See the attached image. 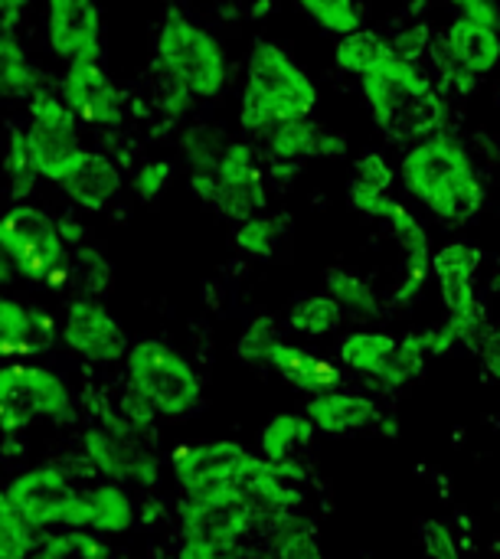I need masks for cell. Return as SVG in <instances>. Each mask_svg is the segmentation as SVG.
Wrapping results in <instances>:
<instances>
[{
    "label": "cell",
    "mask_w": 500,
    "mask_h": 559,
    "mask_svg": "<svg viewBox=\"0 0 500 559\" xmlns=\"http://www.w3.org/2000/svg\"><path fill=\"white\" fill-rule=\"evenodd\" d=\"M400 187L406 197L449 229L475 223L485 210V180L468 141L455 128H436L416 138L400 157Z\"/></svg>",
    "instance_id": "6da1fadb"
},
{
    "label": "cell",
    "mask_w": 500,
    "mask_h": 559,
    "mask_svg": "<svg viewBox=\"0 0 500 559\" xmlns=\"http://www.w3.org/2000/svg\"><path fill=\"white\" fill-rule=\"evenodd\" d=\"M318 108L314 75L275 39H255L246 56V75L239 92V131L262 138L275 124L308 118Z\"/></svg>",
    "instance_id": "7a4b0ae2"
},
{
    "label": "cell",
    "mask_w": 500,
    "mask_h": 559,
    "mask_svg": "<svg viewBox=\"0 0 500 559\" xmlns=\"http://www.w3.org/2000/svg\"><path fill=\"white\" fill-rule=\"evenodd\" d=\"M357 82L367 115L380 134L416 141L442 128V98L436 79L422 69V62L390 52Z\"/></svg>",
    "instance_id": "3957f363"
},
{
    "label": "cell",
    "mask_w": 500,
    "mask_h": 559,
    "mask_svg": "<svg viewBox=\"0 0 500 559\" xmlns=\"http://www.w3.org/2000/svg\"><path fill=\"white\" fill-rule=\"evenodd\" d=\"M157 62L164 75L197 102L219 98L229 85L226 46L180 10H170L157 26Z\"/></svg>",
    "instance_id": "277c9868"
},
{
    "label": "cell",
    "mask_w": 500,
    "mask_h": 559,
    "mask_svg": "<svg viewBox=\"0 0 500 559\" xmlns=\"http://www.w3.org/2000/svg\"><path fill=\"white\" fill-rule=\"evenodd\" d=\"M0 252L26 282L59 288L72 275L62 226L43 206H33L26 200H16L0 216Z\"/></svg>",
    "instance_id": "5b68a950"
},
{
    "label": "cell",
    "mask_w": 500,
    "mask_h": 559,
    "mask_svg": "<svg viewBox=\"0 0 500 559\" xmlns=\"http://www.w3.org/2000/svg\"><path fill=\"white\" fill-rule=\"evenodd\" d=\"M128 383L138 386L160 416H183L200 403L197 370L164 341H138L124 357Z\"/></svg>",
    "instance_id": "8992f818"
},
{
    "label": "cell",
    "mask_w": 500,
    "mask_h": 559,
    "mask_svg": "<svg viewBox=\"0 0 500 559\" xmlns=\"http://www.w3.org/2000/svg\"><path fill=\"white\" fill-rule=\"evenodd\" d=\"M3 498L36 527H69V531H82L88 527L92 514H88V495L79 491L69 475L56 465H43V468H29L23 475H16Z\"/></svg>",
    "instance_id": "52a82bcc"
},
{
    "label": "cell",
    "mask_w": 500,
    "mask_h": 559,
    "mask_svg": "<svg viewBox=\"0 0 500 559\" xmlns=\"http://www.w3.org/2000/svg\"><path fill=\"white\" fill-rule=\"evenodd\" d=\"M26 144H29V157L33 167L43 180L59 183L62 174L69 170V164L85 151L82 134H79V118L69 111V105L59 98V92H49L43 85H36L29 92V105H26Z\"/></svg>",
    "instance_id": "ba28073f"
},
{
    "label": "cell",
    "mask_w": 500,
    "mask_h": 559,
    "mask_svg": "<svg viewBox=\"0 0 500 559\" xmlns=\"http://www.w3.org/2000/svg\"><path fill=\"white\" fill-rule=\"evenodd\" d=\"M252 452L236 442H187L170 455L187 504H216L239 498V472Z\"/></svg>",
    "instance_id": "9c48e42d"
},
{
    "label": "cell",
    "mask_w": 500,
    "mask_h": 559,
    "mask_svg": "<svg viewBox=\"0 0 500 559\" xmlns=\"http://www.w3.org/2000/svg\"><path fill=\"white\" fill-rule=\"evenodd\" d=\"M72 413V400L66 383L46 370L29 364L0 367V429L23 432L33 419H66Z\"/></svg>",
    "instance_id": "30bf717a"
},
{
    "label": "cell",
    "mask_w": 500,
    "mask_h": 559,
    "mask_svg": "<svg viewBox=\"0 0 500 559\" xmlns=\"http://www.w3.org/2000/svg\"><path fill=\"white\" fill-rule=\"evenodd\" d=\"M259 147L249 138H233L219 157L216 177H219V190L213 200V210L229 219V223H242L255 213H262L269 206V180L265 170L259 164Z\"/></svg>",
    "instance_id": "8fae6325"
},
{
    "label": "cell",
    "mask_w": 500,
    "mask_h": 559,
    "mask_svg": "<svg viewBox=\"0 0 500 559\" xmlns=\"http://www.w3.org/2000/svg\"><path fill=\"white\" fill-rule=\"evenodd\" d=\"M56 92L82 124H92V128H121L124 124V95L111 82L102 59L66 66Z\"/></svg>",
    "instance_id": "7c38bea8"
},
{
    "label": "cell",
    "mask_w": 500,
    "mask_h": 559,
    "mask_svg": "<svg viewBox=\"0 0 500 559\" xmlns=\"http://www.w3.org/2000/svg\"><path fill=\"white\" fill-rule=\"evenodd\" d=\"M46 43L49 52L66 62L102 59V10L98 0H46Z\"/></svg>",
    "instance_id": "4fadbf2b"
},
{
    "label": "cell",
    "mask_w": 500,
    "mask_h": 559,
    "mask_svg": "<svg viewBox=\"0 0 500 559\" xmlns=\"http://www.w3.org/2000/svg\"><path fill=\"white\" fill-rule=\"evenodd\" d=\"M62 341L72 354L92 364H118L131 350L124 328L98 298L69 301L66 318H62Z\"/></svg>",
    "instance_id": "5bb4252c"
},
{
    "label": "cell",
    "mask_w": 500,
    "mask_h": 559,
    "mask_svg": "<svg viewBox=\"0 0 500 559\" xmlns=\"http://www.w3.org/2000/svg\"><path fill=\"white\" fill-rule=\"evenodd\" d=\"M85 455L88 462L115 485L138 481V485H154L157 481V462L154 455L134 439L131 426H121L108 419L105 426H95L85 432Z\"/></svg>",
    "instance_id": "9a60e30c"
},
{
    "label": "cell",
    "mask_w": 500,
    "mask_h": 559,
    "mask_svg": "<svg viewBox=\"0 0 500 559\" xmlns=\"http://www.w3.org/2000/svg\"><path fill=\"white\" fill-rule=\"evenodd\" d=\"M295 485L298 481L285 468H278V465H272L265 459L249 455L242 472H239V485L236 488H239V498L249 508L252 521L272 527V524H278V521H285L288 514L298 511L301 495L295 491Z\"/></svg>",
    "instance_id": "2e32d148"
},
{
    "label": "cell",
    "mask_w": 500,
    "mask_h": 559,
    "mask_svg": "<svg viewBox=\"0 0 500 559\" xmlns=\"http://www.w3.org/2000/svg\"><path fill=\"white\" fill-rule=\"evenodd\" d=\"M436 52H442L468 75L488 79L500 69V26L468 13H455L445 33L436 39Z\"/></svg>",
    "instance_id": "e0dca14e"
},
{
    "label": "cell",
    "mask_w": 500,
    "mask_h": 559,
    "mask_svg": "<svg viewBox=\"0 0 500 559\" xmlns=\"http://www.w3.org/2000/svg\"><path fill=\"white\" fill-rule=\"evenodd\" d=\"M79 210L85 213H105L124 190V174L118 170V164L102 154L85 147L69 170L62 174V180L56 183Z\"/></svg>",
    "instance_id": "ac0fdd59"
},
{
    "label": "cell",
    "mask_w": 500,
    "mask_h": 559,
    "mask_svg": "<svg viewBox=\"0 0 500 559\" xmlns=\"http://www.w3.org/2000/svg\"><path fill=\"white\" fill-rule=\"evenodd\" d=\"M485 252L468 239H452L432 252V278L439 282V295L449 311L472 308L478 298V272H481Z\"/></svg>",
    "instance_id": "d6986e66"
},
{
    "label": "cell",
    "mask_w": 500,
    "mask_h": 559,
    "mask_svg": "<svg viewBox=\"0 0 500 559\" xmlns=\"http://www.w3.org/2000/svg\"><path fill=\"white\" fill-rule=\"evenodd\" d=\"M180 527H183V537L206 540L216 550L229 554L233 547L242 544V537L255 527V521H252L249 508L242 504V498H229V501H216V504L180 501Z\"/></svg>",
    "instance_id": "ffe728a7"
},
{
    "label": "cell",
    "mask_w": 500,
    "mask_h": 559,
    "mask_svg": "<svg viewBox=\"0 0 500 559\" xmlns=\"http://www.w3.org/2000/svg\"><path fill=\"white\" fill-rule=\"evenodd\" d=\"M400 180L396 167L386 160L383 151H364L354 157L350 180H347V206L360 216L383 219L393 210V183Z\"/></svg>",
    "instance_id": "44dd1931"
},
{
    "label": "cell",
    "mask_w": 500,
    "mask_h": 559,
    "mask_svg": "<svg viewBox=\"0 0 500 559\" xmlns=\"http://www.w3.org/2000/svg\"><path fill=\"white\" fill-rule=\"evenodd\" d=\"M269 367L298 393H308V396H321V393H331V390H341L344 383V373L334 360L328 357H318L314 350H305L298 344H288V341H278L272 357H269Z\"/></svg>",
    "instance_id": "7402d4cb"
},
{
    "label": "cell",
    "mask_w": 500,
    "mask_h": 559,
    "mask_svg": "<svg viewBox=\"0 0 500 559\" xmlns=\"http://www.w3.org/2000/svg\"><path fill=\"white\" fill-rule=\"evenodd\" d=\"M305 413L318 432L334 436V439L357 436V432L370 429L373 423H380V406L370 396L347 393V390H331V393L311 396Z\"/></svg>",
    "instance_id": "603a6c76"
},
{
    "label": "cell",
    "mask_w": 500,
    "mask_h": 559,
    "mask_svg": "<svg viewBox=\"0 0 500 559\" xmlns=\"http://www.w3.org/2000/svg\"><path fill=\"white\" fill-rule=\"evenodd\" d=\"M311 439H314V423L308 419V413H282L262 429L259 449L265 462L285 468L295 481H305L308 468H301L298 462L301 452L311 449Z\"/></svg>",
    "instance_id": "cb8c5ba5"
},
{
    "label": "cell",
    "mask_w": 500,
    "mask_h": 559,
    "mask_svg": "<svg viewBox=\"0 0 500 559\" xmlns=\"http://www.w3.org/2000/svg\"><path fill=\"white\" fill-rule=\"evenodd\" d=\"M52 318L0 295V360L29 357L49 347Z\"/></svg>",
    "instance_id": "d4e9b609"
},
{
    "label": "cell",
    "mask_w": 500,
    "mask_h": 559,
    "mask_svg": "<svg viewBox=\"0 0 500 559\" xmlns=\"http://www.w3.org/2000/svg\"><path fill=\"white\" fill-rule=\"evenodd\" d=\"M321 134H324V124L314 115H308V118H291V121L275 124L259 141L272 164H298L301 167L305 160H318Z\"/></svg>",
    "instance_id": "484cf974"
},
{
    "label": "cell",
    "mask_w": 500,
    "mask_h": 559,
    "mask_svg": "<svg viewBox=\"0 0 500 559\" xmlns=\"http://www.w3.org/2000/svg\"><path fill=\"white\" fill-rule=\"evenodd\" d=\"M390 233V239L400 246L403 252V262H406V272H432V236L426 229V223L419 219V213L396 200L393 210L380 219Z\"/></svg>",
    "instance_id": "4316f807"
},
{
    "label": "cell",
    "mask_w": 500,
    "mask_h": 559,
    "mask_svg": "<svg viewBox=\"0 0 500 559\" xmlns=\"http://www.w3.org/2000/svg\"><path fill=\"white\" fill-rule=\"evenodd\" d=\"M400 347V337L386 334V331H354L341 341L337 357L344 367H350L354 373H364L370 380H383L393 354Z\"/></svg>",
    "instance_id": "83f0119b"
},
{
    "label": "cell",
    "mask_w": 500,
    "mask_h": 559,
    "mask_svg": "<svg viewBox=\"0 0 500 559\" xmlns=\"http://www.w3.org/2000/svg\"><path fill=\"white\" fill-rule=\"evenodd\" d=\"M393 52L390 46V36L370 29V26H360L347 36H337L334 43V69L344 72V75H367L370 69H377L386 56Z\"/></svg>",
    "instance_id": "f1b7e54d"
},
{
    "label": "cell",
    "mask_w": 500,
    "mask_h": 559,
    "mask_svg": "<svg viewBox=\"0 0 500 559\" xmlns=\"http://www.w3.org/2000/svg\"><path fill=\"white\" fill-rule=\"evenodd\" d=\"M324 292L354 318H364V321H373V318H383V298L380 292L373 288L370 278L350 272V269H328L324 272Z\"/></svg>",
    "instance_id": "f546056e"
},
{
    "label": "cell",
    "mask_w": 500,
    "mask_h": 559,
    "mask_svg": "<svg viewBox=\"0 0 500 559\" xmlns=\"http://www.w3.org/2000/svg\"><path fill=\"white\" fill-rule=\"evenodd\" d=\"M291 216L288 213H255L242 223H236V249L246 252L249 259H275L282 242L288 239Z\"/></svg>",
    "instance_id": "4dcf8cb0"
},
{
    "label": "cell",
    "mask_w": 500,
    "mask_h": 559,
    "mask_svg": "<svg viewBox=\"0 0 500 559\" xmlns=\"http://www.w3.org/2000/svg\"><path fill=\"white\" fill-rule=\"evenodd\" d=\"M347 311L328 295V292H318V295H301L291 308H288V328L295 334H305V337H328V334H337L341 324H344Z\"/></svg>",
    "instance_id": "1f68e13d"
},
{
    "label": "cell",
    "mask_w": 500,
    "mask_h": 559,
    "mask_svg": "<svg viewBox=\"0 0 500 559\" xmlns=\"http://www.w3.org/2000/svg\"><path fill=\"white\" fill-rule=\"evenodd\" d=\"M36 88V69L10 23L0 13V95H29Z\"/></svg>",
    "instance_id": "d6a6232c"
},
{
    "label": "cell",
    "mask_w": 500,
    "mask_h": 559,
    "mask_svg": "<svg viewBox=\"0 0 500 559\" xmlns=\"http://www.w3.org/2000/svg\"><path fill=\"white\" fill-rule=\"evenodd\" d=\"M85 495H88V514H92L88 527H95L98 534H124V531H131L134 504H131V498H128V491L121 485L108 481V485H98V488H92Z\"/></svg>",
    "instance_id": "836d02e7"
},
{
    "label": "cell",
    "mask_w": 500,
    "mask_h": 559,
    "mask_svg": "<svg viewBox=\"0 0 500 559\" xmlns=\"http://www.w3.org/2000/svg\"><path fill=\"white\" fill-rule=\"evenodd\" d=\"M295 7L331 36H347L364 26L360 0H295Z\"/></svg>",
    "instance_id": "e575fe53"
},
{
    "label": "cell",
    "mask_w": 500,
    "mask_h": 559,
    "mask_svg": "<svg viewBox=\"0 0 500 559\" xmlns=\"http://www.w3.org/2000/svg\"><path fill=\"white\" fill-rule=\"evenodd\" d=\"M229 141L233 138H226V131L216 124H190L180 134V154L190 164V170H216Z\"/></svg>",
    "instance_id": "d590c367"
},
{
    "label": "cell",
    "mask_w": 500,
    "mask_h": 559,
    "mask_svg": "<svg viewBox=\"0 0 500 559\" xmlns=\"http://www.w3.org/2000/svg\"><path fill=\"white\" fill-rule=\"evenodd\" d=\"M272 550L278 559H328L314 537V527L298 514L272 524Z\"/></svg>",
    "instance_id": "8d00e7d4"
},
{
    "label": "cell",
    "mask_w": 500,
    "mask_h": 559,
    "mask_svg": "<svg viewBox=\"0 0 500 559\" xmlns=\"http://www.w3.org/2000/svg\"><path fill=\"white\" fill-rule=\"evenodd\" d=\"M282 341V328L278 318L272 314H259L249 321V328L239 334L236 341V357L249 367H269V357L275 350V344Z\"/></svg>",
    "instance_id": "74e56055"
},
{
    "label": "cell",
    "mask_w": 500,
    "mask_h": 559,
    "mask_svg": "<svg viewBox=\"0 0 500 559\" xmlns=\"http://www.w3.org/2000/svg\"><path fill=\"white\" fill-rule=\"evenodd\" d=\"M3 167H7V180H10V190L16 200H26L39 180L36 167H33V157H29V144H26V131L23 128H10V138H7V151H3Z\"/></svg>",
    "instance_id": "f35d334b"
},
{
    "label": "cell",
    "mask_w": 500,
    "mask_h": 559,
    "mask_svg": "<svg viewBox=\"0 0 500 559\" xmlns=\"http://www.w3.org/2000/svg\"><path fill=\"white\" fill-rule=\"evenodd\" d=\"M426 360H429V354L422 347L419 331L416 334H403L400 337V347H396V354H393V360H390V367H386V373L380 380V386L383 390H400V386L413 383L416 377H422Z\"/></svg>",
    "instance_id": "ab89813d"
},
{
    "label": "cell",
    "mask_w": 500,
    "mask_h": 559,
    "mask_svg": "<svg viewBox=\"0 0 500 559\" xmlns=\"http://www.w3.org/2000/svg\"><path fill=\"white\" fill-rule=\"evenodd\" d=\"M36 550V527L0 498V559H26Z\"/></svg>",
    "instance_id": "60d3db41"
},
{
    "label": "cell",
    "mask_w": 500,
    "mask_h": 559,
    "mask_svg": "<svg viewBox=\"0 0 500 559\" xmlns=\"http://www.w3.org/2000/svg\"><path fill=\"white\" fill-rule=\"evenodd\" d=\"M174 177H177V164H174V160H167V157H151V160H144V164L131 174L128 190H131L141 203H154V200H160V197L167 193V187L174 183Z\"/></svg>",
    "instance_id": "b9f144b4"
},
{
    "label": "cell",
    "mask_w": 500,
    "mask_h": 559,
    "mask_svg": "<svg viewBox=\"0 0 500 559\" xmlns=\"http://www.w3.org/2000/svg\"><path fill=\"white\" fill-rule=\"evenodd\" d=\"M390 46H393V52H396V56L422 62V59L432 52V46H436V33H432V26H429V23L416 20V23L400 26V29L390 36Z\"/></svg>",
    "instance_id": "7bdbcfd3"
},
{
    "label": "cell",
    "mask_w": 500,
    "mask_h": 559,
    "mask_svg": "<svg viewBox=\"0 0 500 559\" xmlns=\"http://www.w3.org/2000/svg\"><path fill=\"white\" fill-rule=\"evenodd\" d=\"M419 540L429 559H462V550L452 537V531L442 521H422L419 524Z\"/></svg>",
    "instance_id": "ee69618b"
},
{
    "label": "cell",
    "mask_w": 500,
    "mask_h": 559,
    "mask_svg": "<svg viewBox=\"0 0 500 559\" xmlns=\"http://www.w3.org/2000/svg\"><path fill=\"white\" fill-rule=\"evenodd\" d=\"M121 416H124L131 426L144 429V426H151V423H154L157 409H154V403H151L138 386L124 383V393H121Z\"/></svg>",
    "instance_id": "f6af8a7d"
},
{
    "label": "cell",
    "mask_w": 500,
    "mask_h": 559,
    "mask_svg": "<svg viewBox=\"0 0 500 559\" xmlns=\"http://www.w3.org/2000/svg\"><path fill=\"white\" fill-rule=\"evenodd\" d=\"M344 157H350V138L344 131L324 124L321 147H318V160H344Z\"/></svg>",
    "instance_id": "bcb514c9"
},
{
    "label": "cell",
    "mask_w": 500,
    "mask_h": 559,
    "mask_svg": "<svg viewBox=\"0 0 500 559\" xmlns=\"http://www.w3.org/2000/svg\"><path fill=\"white\" fill-rule=\"evenodd\" d=\"M478 357H481V364H485L488 377L500 380V334L495 331V328H491V331L485 334V341L478 344Z\"/></svg>",
    "instance_id": "7dc6e473"
},
{
    "label": "cell",
    "mask_w": 500,
    "mask_h": 559,
    "mask_svg": "<svg viewBox=\"0 0 500 559\" xmlns=\"http://www.w3.org/2000/svg\"><path fill=\"white\" fill-rule=\"evenodd\" d=\"M177 559H223V550H216L213 544L206 540H197V537H183Z\"/></svg>",
    "instance_id": "c3c4849f"
},
{
    "label": "cell",
    "mask_w": 500,
    "mask_h": 559,
    "mask_svg": "<svg viewBox=\"0 0 500 559\" xmlns=\"http://www.w3.org/2000/svg\"><path fill=\"white\" fill-rule=\"evenodd\" d=\"M223 559H278V557H275V550H255V547L239 544V547H233L229 554H223Z\"/></svg>",
    "instance_id": "681fc988"
},
{
    "label": "cell",
    "mask_w": 500,
    "mask_h": 559,
    "mask_svg": "<svg viewBox=\"0 0 500 559\" xmlns=\"http://www.w3.org/2000/svg\"><path fill=\"white\" fill-rule=\"evenodd\" d=\"M13 278H16V269H13V262L0 252V285L13 282Z\"/></svg>",
    "instance_id": "f907efd6"
},
{
    "label": "cell",
    "mask_w": 500,
    "mask_h": 559,
    "mask_svg": "<svg viewBox=\"0 0 500 559\" xmlns=\"http://www.w3.org/2000/svg\"><path fill=\"white\" fill-rule=\"evenodd\" d=\"M485 288H488V295H498L500 298V262H495V269H491V275H488V282H485Z\"/></svg>",
    "instance_id": "816d5d0a"
},
{
    "label": "cell",
    "mask_w": 500,
    "mask_h": 559,
    "mask_svg": "<svg viewBox=\"0 0 500 559\" xmlns=\"http://www.w3.org/2000/svg\"><path fill=\"white\" fill-rule=\"evenodd\" d=\"M26 7V0H0V13L3 16H13V13H20Z\"/></svg>",
    "instance_id": "f5cc1de1"
},
{
    "label": "cell",
    "mask_w": 500,
    "mask_h": 559,
    "mask_svg": "<svg viewBox=\"0 0 500 559\" xmlns=\"http://www.w3.org/2000/svg\"><path fill=\"white\" fill-rule=\"evenodd\" d=\"M445 3H449V7H455V10H462V7H465L468 0H445Z\"/></svg>",
    "instance_id": "db71d44e"
},
{
    "label": "cell",
    "mask_w": 500,
    "mask_h": 559,
    "mask_svg": "<svg viewBox=\"0 0 500 559\" xmlns=\"http://www.w3.org/2000/svg\"><path fill=\"white\" fill-rule=\"evenodd\" d=\"M426 7V0H413V10H422Z\"/></svg>",
    "instance_id": "11a10c76"
},
{
    "label": "cell",
    "mask_w": 500,
    "mask_h": 559,
    "mask_svg": "<svg viewBox=\"0 0 500 559\" xmlns=\"http://www.w3.org/2000/svg\"><path fill=\"white\" fill-rule=\"evenodd\" d=\"M495 98H498V105H500V79H498V88H495Z\"/></svg>",
    "instance_id": "9f6ffc18"
},
{
    "label": "cell",
    "mask_w": 500,
    "mask_h": 559,
    "mask_svg": "<svg viewBox=\"0 0 500 559\" xmlns=\"http://www.w3.org/2000/svg\"><path fill=\"white\" fill-rule=\"evenodd\" d=\"M495 331H498V334H500V324H498V328H495Z\"/></svg>",
    "instance_id": "6f0895ef"
},
{
    "label": "cell",
    "mask_w": 500,
    "mask_h": 559,
    "mask_svg": "<svg viewBox=\"0 0 500 559\" xmlns=\"http://www.w3.org/2000/svg\"><path fill=\"white\" fill-rule=\"evenodd\" d=\"M0 498H3V491H0Z\"/></svg>",
    "instance_id": "680465c9"
}]
</instances>
